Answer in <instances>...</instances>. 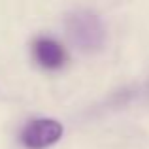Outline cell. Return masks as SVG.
Returning a JSON list of instances; mask_svg holds the SVG:
<instances>
[{
  "instance_id": "obj_1",
  "label": "cell",
  "mask_w": 149,
  "mask_h": 149,
  "mask_svg": "<svg viewBox=\"0 0 149 149\" xmlns=\"http://www.w3.org/2000/svg\"><path fill=\"white\" fill-rule=\"evenodd\" d=\"M64 26H66V34H68L70 42L85 53L98 51L104 45L106 29L102 25L100 17L93 11L89 10L74 11L66 17Z\"/></svg>"
},
{
  "instance_id": "obj_2",
  "label": "cell",
  "mask_w": 149,
  "mask_h": 149,
  "mask_svg": "<svg viewBox=\"0 0 149 149\" xmlns=\"http://www.w3.org/2000/svg\"><path fill=\"white\" fill-rule=\"evenodd\" d=\"M64 134V127L55 119L38 117L21 128L19 142L25 149H45L57 143Z\"/></svg>"
},
{
  "instance_id": "obj_3",
  "label": "cell",
  "mask_w": 149,
  "mask_h": 149,
  "mask_svg": "<svg viewBox=\"0 0 149 149\" xmlns=\"http://www.w3.org/2000/svg\"><path fill=\"white\" fill-rule=\"evenodd\" d=\"M32 58L40 68L55 72V70H61L62 66L68 61V55L66 49L58 44L55 38L51 36H38L32 42Z\"/></svg>"
}]
</instances>
